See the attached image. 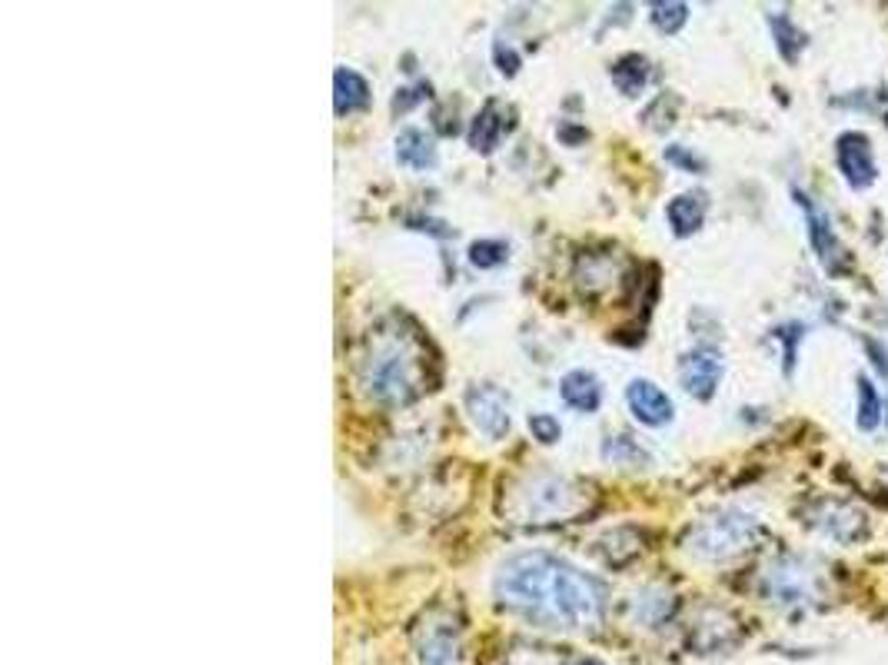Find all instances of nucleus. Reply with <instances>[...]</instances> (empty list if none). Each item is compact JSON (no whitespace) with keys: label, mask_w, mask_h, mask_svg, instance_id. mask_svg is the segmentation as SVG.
I'll use <instances>...</instances> for the list:
<instances>
[{"label":"nucleus","mask_w":888,"mask_h":665,"mask_svg":"<svg viewBox=\"0 0 888 665\" xmlns=\"http://www.w3.org/2000/svg\"><path fill=\"white\" fill-rule=\"evenodd\" d=\"M423 90L429 94V87L426 84H419V87H406V90H400V97L393 100V110H410L416 100H423Z\"/></svg>","instance_id":"28"},{"label":"nucleus","mask_w":888,"mask_h":665,"mask_svg":"<svg viewBox=\"0 0 888 665\" xmlns=\"http://www.w3.org/2000/svg\"><path fill=\"white\" fill-rule=\"evenodd\" d=\"M369 104V84L356 74V71H346V66H340V71L333 74V107L337 113H353V110H363Z\"/></svg>","instance_id":"18"},{"label":"nucleus","mask_w":888,"mask_h":665,"mask_svg":"<svg viewBox=\"0 0 888 665\" xmlns=\"http://www.w3.org/2000/svg\"><path fill=\"white\" fill-rule=\"evenodd\" d=\"M758 522L749 512L722 509L700 519L685 536V549L703 559H732L758 540Z\"/></svg>","instance_id":"4"},{"label":"nucleus","mask_w":888,"mask_h":665,"mask_svg":"<svg viewBox=\"0 0 888 665\" xmlns=\"http://www.w3.org/2000/svg\"><path fill=\"white\" fill-rule=\"evenodd\" d=\"M603 456L619 462V466H640V462H649V452L629 436H609L606 446H603Z\"/></svg>","instance_id":"21"},{"label":"nucleus","mask_w":888,"mask_h":665,"mask_svg":"<svg viewBox=\"0 0 888 665\" xmlns=\"http://www.w3.org/2000/svg\"><path fill=\"white\" fill-rule=\"evenodd\" d=\"M666 160L676 164V167H682V170H689V173H703V170H706V160H703V157H695V154H689L682 144H672V147L666 150Z\"/></svg>","instance_id":"26"},{"label":"nucleus","mask_w":888,"mask_h":665,"mask_svg":"<svg viewBox=\"0 0 888 665\" xmlns=\"http://www.w3.org/2000/svg\"><path fill=\"white\" fill-rule=\"evenodd\" d=\"M466 410H470V420L476 423V430L486 436V439H506L510 433V396H506L499 386L492 383H476L466 389Z\"/></svg>","instance_id":"6"},{"label":"nucleus","mask_w":888,"mask_h":665,"mask_svg":"<svg viewBox=\"0 0 888 665\" xmlns=\"http://www.w3.org/2000/svg\"><path fill=\"white\" fill-rule=\"evenodd\" d=\"M492 57H496V66H499V71H502L506 77H513V74L520 71V57H516V50L502 47V40L492 47Z\"/></svg>","instance_id":"27"},{"label":"nucleus","mask_w":888,"mask_h":665,"mask_svg":"<svg viewBox=\"0 0 888 665\" xmlns=\"http://www.w3.org/2000/svg\"><path fill=\"white\" fill-rule=\"evenodd\" d=\"M818 509H826V516H815L812 525H818L826 536H832L839 543H855L865 536V512L862 509H852L836 499H822Z\"/></svg>","instance_id":"11"},{"label":"nucleus","mask_w":888,"mask_h":665,"mask_svg":"<svg viewBox=\"0 0 888 665\" xmlns=\"http://www.w3.org/2000/svg\"><path fill=\"white\" fill-rule=\"evenodd\" d=\"M792 196H795V204H799L802 214H805L808 243H812L815 256L822 259V266H826L829 274H842L846 266H849V253H846V246L839 243V237H836V230H832V220L826 217V210H818V207L812 204V196H808V193L792 190Z\"/></svg>","instance_id":"7"},{"label":"nucleus","mask_w":888,"mask_h":665,"mask_svg":"<svg viewBox=\"0 0 888 665\" xmlns=\"http://www.w3.org/2000/svg\"><path fill=\"white\" fill-rule=\"evenodd\" d=\"M506 130H510V123H506L502 107H499L496 100H489V104L479 110V117L473 120V126H470V147L479 150V154H492V150L499 147V141H502V133H506Z\"/></svg>","instance_id":"15"},{"label":"nucleus","mask_w":888,"mask_h":665,"mask_svg":"<svg viewBox=\"0 0 888 665\" xmlns=\"http://www.w3.org/2000/svg\"><path fill=\"white\" fill-rule=\"evenodd\" d=\"M609 77L612 84L619 87V94L625 97H640L649 84V60L643 53H622L612 66H609Z\"/></svg>","instance_id":"17"},{"label":"nucleus","mask_w":888,"mask_h":665,"mask_svg":"<svg viewBox=\"0 0 888 665\" xmlns=\"http://www.w3.org/2000/svg\"><path fill=\"white\" fill-rule=\"evenodd\" d=\"M410 227H413V230H429V233H436V237H447V230H439L442 223H436V220H423V217H413V220H410Z\"/></svg>","instance_id":"29"},{"label":"nucleus","mask_w":888,"mask_h":665,"mask_svg":"<svg viewBox=\"0 0 888 665\" xmlns=\"http://www.w3.org/2000/svg\"><path fill=\"white\" fill-rule=\"evenodd\" d=\"M802 337H805V326L802 323H789V326L776 329V340H786V373H792V366H795V343Z\"/></svg>","instance_id":"25"},{"label":"nucleus","mask_w":888,"mask_h":665,"mask_svg":"<svg viewBox=\"0 0 888 665\" xmlns=\"http://www.w3.org/2000/svg\"><path fill=\"white\" fill-rule=\"evenodd\" d=\"M836 167L846 177V183L852 190H868L878 180V167H875V154H872V141L859 130H846L839 133L836 141Z\"/></svg>","instance_id":"8"},{"label":"nucleus","mask_w":888,"mask_h":665,"mask_svg":"<svg viewBox=\"0 0 888 665\" xmlns=\"http://www.w3.org/2000/svg\"><path fill=\"white\" fill-rule=\"evenodd\" d=\"M679 379L685 386L689 396L695 399H713L716 389H719V379H722V360L716 350H692L679 360Z\"/></svg>","instance_id":"9"},{"label":"nucleus","mask_w":888,"mask_h":665,"mask_svg":"<svg viewBox=\"0 0 888 665\" xmlns=\"http://www.w3.org/2000/svg\"><path fill=\"white\" fill-rule=\"evenodd\" d=\"M766 595L776 606H805L818 598V576L802 559H779L766 569Z\"/></svg>","instance_id":"5"},{"label":"nucleus","mask_w":888,"mask_h":665,"mask_svg":"<svg viewBox=\"0 0 888 665\" xmlns=\"http://www.w3.org/2000/svg\"><path fill=\"white\" fill-rule=\"evenodd\" d=\"M625 403H629L632 416H636L643 426H653V430L672 423V413H676L672 399L653 379H632L629 389H625Z\"/></svg>","instance_id":"10"},{"label":"nucleus","mask_w":888,"mask_h":665,"mask_svg":"<svg viewBox=\"0 0 888 665\" xmlns=\"http://www.w3.org/2000/svg\"><path fill=\"white\" fill-rule=\"evenodd\" d=\"M855 386H859V410H855V423H859V430L862 433H872V430H878V423H881V396H878V389L872 386V379L868 376H859L855 379Z\"/></svg>","instance_id":"20"},{"label":"nucleus","mask_w":888,"mask_h":665,"mask_svg":"<svg viewBox=\"0 0 888 665\" xmlns=\"http://www.w3.org/2000/svg\"><path fill=\"white\" fill-rule=\"evenodd\" d=\"M666 220H669V227H672L676 237H692L695 230L703 227V220H706V200L695 196V193L672 196L669 207H666Z\"/></svg>","instance_id":"16"},{"label":"nucleus","mask_w":888,"mask_h":665,"mask_svg":"<svg viewBox=\"0 0 888 665\" xmlns=\"http://www.w3.org/2000/svg\"><path fill=\"white\" fill-rule=\"evenodd\" d=\"M530 433H533V439H539L543 446H552V443L562 439V426H559V420L549 416V413H533V416H530Z\"/></svg>","instance_id":"24"},{"label":"nucleus","mask_w":888,"mask_h":665,"mask_svg":"<svg viewBox=\"0 0 888 665\" xmlns=\"http://www.w3.org/2000/svg\"><path fill=\"white\" fill-rule=\"evenodd\" d=\"M559 392H562V403L580 413H596L603 403V386L596 373L589 370H569L559 383Z\"/></svg>","instance_id":"13"},{"label":"nucleus","mask_w":888,"mask_h":665,"mask_svg":"<svg viewBox=\"0 0 888 665\" xmlns=\"http://www.w3.org/2000/svg\"><path fill=\"white\" fill-rule=\"evenodd\" d=\"M506 259H510V246H506L502 240H476L470 246V263L476 266V270H496V266H502Z\"/></svg>","instance_id":"22"},{"label":"nucleus","mask_w":888,"mask_h":665,"mask_svg":"<svg viewBox=\"0 0 888 665\" xmlns=\"http://www.w3.org/2000/svg\"><path fill=\"white\" fill-rule=\"evenodd\" d=\"M397 160L410 170H433L436 167V141L419 126H406L397 137Z\"/></svg>","instance_id":"14"},{"label":"nucleus","mask_w":888,"mask_h":665,"mask_svg":"<svg viewBox=\"0 0 888 665\" xmlns=\"http://www.w3.org/2000/svg\"><path fill=\"white\" fill-rule=\"evenodd\" d=\"M649 21L656 24V31L662 34H679L689 21V8L685 4H672V0H659V4H649Z\"/></svg>","instance_id":"23"},{"label":"nucleus","mask_w":888,"mask_h":665,"mask_svg":"<svg viewBox=\"0 0 888 665\" xmlns=\"http://www.w3.org/2000/svg\"><path fill=\"white\" fill-rule=\"evenodd\" d=\"M586 489L565 476H523L516 486H510V503L506 512L513 516V522L526 525H543V522H565L569 516H576L586 503Z\"/></svg>","instance_id":"3"},{"label":"nucleus","mask_w":888,"mask_h":665,"mask_svg":"<svg viewBox=\"0 0 888 665\" xmlns=\"http://www.w3.org/2000/svg\"><path fill=\"white\" fill-rule=\"evenodd\" d=\"M562 559L549 553H523L510 559L499 576H496V595L506 606H513L539 622H549V606H552V589H556V572Z\"/></svg>","instance_id":"2"},{"label":"nucleus","mask_w":888,"mask_h":665,"mask_svg":"<svg viewBox=\"0 0 888 665\" xmlns=\"http://www.w3.org/2000/svg\"><path fill=\"white\" fill-rule=\"evenodd\" d=\"M460 632L457 626H426L419 632V642H416V655H419V665H460Z\"/></svg>","instance_id":"12"},{"label":"nucleus","mask_w":888,"mask_h":665,"mask_svg":"<svg viewBox=\"0 0 888 665\" xmlns=\"http://www.w3.org/2000/svg\"><path fill=\"white\" fill-rule=\"evenodd\" d=\"M769 27H773V34H776V47H779L782 60H786V63H795L799 53H802L805 44H808L805 34L792 24L789 14H773V17H769Z\"/></svg>","instance_id":"19"},{"label":"nucleus","mask_w":888,"mask_h":665,"mask_svg":"<svg viewBox=\"0 0 888 665\" xmlns=\"http://www.w3.org/2000/svg\"><path fill=\"white\" fill-rule=\"evenodd\" d=\"M580 665H599V662H580Z\"/></svg>","instance_id":"30"},{"label":"nucleus","mask_w":888,"mask_h":665,"mask_svg":"<svg viewBox=\"0 0 888 665\" xmlns=\"http://www.w3.org/2000/svg\"><path fill=\"white\" fill-rule=\"evenodd\" d=\"M423 356L406 332L379 337L369 356L360 366L363 389L387 407H406L423 392Z\"/></svg>","instance_id":"1"}]
</instances>
